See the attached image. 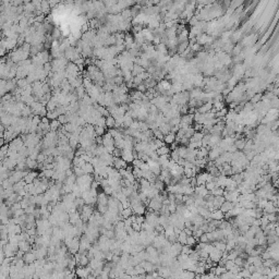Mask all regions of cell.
Instances as JSON below:
<instances>
[{"instance_id":"83f0119b","label":"cell","mask_w":279,"mask_h":279,"mask_svg":"<svg viewBox=\"0 0 279 279\" xmlns=\"http://www.w3.org/2000/svg\"><path fill=\"white\" fill-rule=\"evenodd\" d=\"M47 157H48V156L46 155V154H44V153H41V154L38 155V157H37V162L43 164V162H45V160L47 159Z\"/></svg>"},{"instance_id":"d4e9b609","label":"cell","mask_w":279,"mask_h":279,"mask_svg":"<svg viewBox=\"0 0 279 279\" xmlns=\"http://www.w3.org/2000/svg\"><path fill=\"white\" fill-rule=\"evenodd\" d=\"M205 187H206L207 190L210 192V191H213L214 189H215V187H217V184H216L215 181H208V182H206Z\"/></svg>"},{"instance_id":"603a6c76","label":"cell","mask_w":279,"mask_h":279,"mask_svg":"<svg viewBox=\"0 0 279 279\" xmlns=\"http://www.w3.org/2000/svg\"><path fill=\"white\" fill-rule=\"evenodd\" d=\"M73 171H74V174L76 177H82L85 174V171L83 170V168L81 167H76V166H73Z\"/></svg>"},{"instance_id":"9c48e42d","label":"cell","mask_w":279,"mask_h":279,"mask_svg":"<svg viewBox=\"0 0 279 279\" xmlns=\"http://www.w3.org/2000/svg\"><path fill=\"white\" fill-rule=\"evenodd\" d=\"M108 201H109V195H107L105 192L98 193V196H97V204L108 205Z\"/></svg>"},{"instance_id":"44dd1931","label":"cell","mask_w":279,"mask_h":279,"mask_svg":"<svg viewBox=\"0 0 279 279\" xmlns=\"http://www.w3.org/2000/svg\"><path fill=\"white\" fill-rule=\"evenodd\" d=\"M61 125L62 124L59 122V120L58 119H56V120H52L50 122V129H51V131H57L58 129H60L61 128Z\"/></svg>"},{"instance_id":"277c9868","label":"cell","mask_w":279,"mask_h":279,"mask_svg":"<svg viewBox=\"0 0 279 279\" xmlns=\"http://www.w3.org/2000/svg\"><path fill=\"white\" fill-rule=\"evenodd\" d=\"M23 260H24V262H25L26 264H32V263H34L37 258H36V255H35V253L33 251H29V252H25V253H24Z\"/></svg>"},{"instance_id":"4fadbf2b","label":"cell","mask_w":279,"mask_h":279,"mask_svg":"<svg viewBox=\"0 0 279 279\" xmlns=\"http://www.w3.org/2000/svg\"><path fill=\"white\" fill-rule=\"evenodd\" d=\"M156 153L158 154V156H162V155H169V154L171 153V148H170L169 146H167V144H166V145H164V146H162V147H159V148H157Z\"/></svg>"},{"instance_id":"f546056e","label":"cell","mask_w":279,"mask_h":279,"mask_svg":"<svg viewBox=\"0 0 279 279\" xmlns=\"http://www.w3.org/2000/svg\"><path fill=\"white\" fill-rule=\"evenodd\" d=\"M183 231L185 232L187 235H193V230H192L191 228H187V227H185V228L183 229Z\"/></svg>"},{"instance_id":"30bf717a","label":"cell","mask_w":279,"mask_h":279,"mask_svg":"<svg viewBox=\"0 0 279 279\" xmlns=\"http://www.w3.org/2000/svg\"><path fill=\"white\" fill-rule=\"evenodd\" d=\"M19 249L22 250L23 252H29V251H32V244L30 243L29 241L21 240V241L19 242Z\"/></svg>"},{"instance_id":"ba28073f","label":"cell","mask_w":279,"mask_h":279,"mask_svg":"<svg viewBox=\"0 0 279 279\" xmlns=\"http://www.w3.org/2000/svg\"><path fill=\"white\" fill-rule=\"evenodd\" d=\"M210 217H212V219H216V220H222V219L225 218V213L222 212L220 208L215 209V210L212 212V216Z\"/></svg>"},{"instance_id":"3957f363","label":"cell","mask_w":279,"mask_h":279,"mask_svg":"<svg viewBox=\"0 0 279 279\" xmlns=\"http://www.w3.org/2000/svg\"><path fill=\"white\" fill-rule=\"evenodd\" d=\"M114 167L116 169H122V168H127L128 167V162L124 160L122 157H116L114 156Z\"/></svg>"},{"instance_id":"d6986e66","label":"cell","mask_w":279,"mask_h":279,"mask_svg":"<svg viewBox=\"0 0 279 279\" xmlns=\"http://www.w3.org/2000/svg\"><path fill=\"white\" fill-rule=\"evenodd\" d=\"M132 172H133L134 177H135V179H137V181H139L140 179H142V178H143V170L141 168L133 167V170H132Z\"/></svg>"},{"instance_id":"52a82bcc","label":"cell","mask_w":279,"mask_h":279,"mask_svg":"<svg viewBox=\"0 0 279 279\" xmlns=\"http://www.w3.org/2000/svg\"><path fill=\"white\" fill-rule=\"evenodd\" d=\"M235 204L233 203V202H230V201H227L226 200L224 203H222V205L220 206V209H221L222 212L225 213H227V212H229V210H231L232 208H235Z\"/></svg>"},{"instance_id":"5b68a950","label":"cell","mask_w":279,"mask_h":279,"mask_svg":"<svg viewBox=\"0 0 279 279\" xmlns=\"http://www.w3.org/2000/svg\"><path fill=\"white\" fill-rule=\"evenodd\" d=\"M38 176H39V173H38L37 171H33V170H31L29 173L26 174V177L24 178V180H25V182L27 184L33 183V182H34V180L38 177Z\"/></svg>"},{"instance_id":"9a60e30c","label":"cell","mask_w":279,"mask_h":279,"mask_svg":"<svg viewBox=\"0 0 279 279\" xmlns=\"http://www.w3.org/2000/svg\"><path fill=\"white\" fill-rule=\"evenodd\" d=\"M26 164H27V166H29V168L31 169V170H35V169L38 168V162L37 160L30 158V157L26 158Z\"/></svg>"},{"instance_id":"7a4b0ae2","label":"cell","mask_w":279,"mask_h":279,"mask_svg":"<svg viewBox=\"0 0 279 279\" xmlns=\"http://www.w3.org/2000/svg\"><path fill=\"white\" fill-rule=\"evenodd\" d=\"M133 149H125L123 148V151H122V158L125 160V162H128V164H130V162H132L134 160V156H133V152H132Z\"/></svg>"},{"instance_id":"f1b7e54d","label":"cell","mask_w":279,"mask_h":279,"mask_svg":"<svg viewBox=\"0 0 279 279\" xmlns=\"http://www.w3.org/2000/svg\"><path fill=\"white\" fill-rule=\"evenodd\" d=\"M200 242H204V243H208V242H209V239H208V235H207V232H204L203 235H201V238H200Z\"/></svg>"},{"instance_id":"2e32d148","label":"cell","mask_w":279,"mask_h":279,"mask_svg":"<svg viewBox=\"0 0 279 279\" xmlns=\"http://www.w3.org/2000/svg\"><path fill=\"white\" fill-rule=\"evenodd\" d=\"M83 170L85 171V173L92 174L95 172V167L93 166L92 162H86L85 165H84V167H83Z\"/></svg>"},{"instance_id":"ac0fdd59","label":"cell","mask_w":279,"mask_h":279,"mask_svg":"<svg viewBox=\"0 0 279 279\" xmlns=\"http://www.w3.org/2000/svg\"><path fill=\"white\" fill-rule=\"evenodd\" d=\"M114 124H116V119H114L112 116H108L106 118V125H107L108 129H111V128H114Z\"/></svg>"},{"instance_id":"484cf974","label":"cell","mask_w":279,"mask_h":279,"mask_svg":"<svg viewBox=\"0 0 279 279\" xmlns=\"http://www.w3.org/2000/svg\"><path fill=\"white\" fill-rule=\"evenodd\" d=\"M210 108H212V105H210V104H205V106L201 107L200 109H199V111H200L201 114H206V112H208V111L210 110Z\"/></svg>"},{"instance_id":"7c38bea8","label":"cell","mask_w":279,"mask_h":279,"mask_svg":"<svg viewBox=\"0 0 279 279\" xmlns=\"http://www.w3.org/2000/svg\"><path fill=\"white\" fill-rule=\"evenodd\" d=\"M133 213L135 215H145L146 214V206L144 204H139L137 206H133Z\"/></svg>"},{"instance_id":"e0dca14e","label":"cell","mask_w":279,"mask_h":279,"mask_svg":"<svg viewBox=\"0 0 279 279\" xmlns=\"http://www.w3.org/2000/svg\"><path fill=\"white\" fill-rule=\"evenodd\" d=\"M213 245L216 247V249H218V250L220 251H226V247H227V242H224V241H213L212 242Z\"/></svg>"},{"instance_id":"4316f807","label":"cell","mask_w":279,"mask_h":279,"mask_svg":"<svg viewBox=\"0 0 279 279\" xmlns=\"http://www.w3.org/2000/svg\"><path fill=\"white\" fill-rule=\"evenodd\" d=\"M132 228H133L134 231L140 232L142 230V225H141V224H137V221H133L132 222Z\"/></svg>"},{"instance_id":"8992f818","label":"cell","mask_w":279,"mask_h":279,"mask_svg":"<svg viewBox=\"0 0 279 279\" xmlns=\"http://www.w3.org/2000/svg\"><path fill=\"white\" fill-rule=\"evenodd\" d=\"M81 219V214L78 210L74 213H70L69 214V222L71 225H75L76 222Z\"/></svg>"},{"instance_id":"7402d4cb","label":"cell","mask_w":279,"mask_h":279,"mask_svg":"<svg viewBox=\"0 0 279 279\" xmlns=\"http://www.w3.org/2000/svg\"><path fill=\"white\" fill-rule=\"evenodd\" d=\"M197 243H199V242L196 241V239H195V237H194L193 235H187V245H190V247H194Z\"/></svg>"},{"instance_id":"6da1fadb","label":"cell","mask_w":279,"mask_h":279,"mask_svg":"<svg viewBox=\"0 0 279 279\" xmlns=\"http://www.w3.org/2000/svg\"><path fill=\"white\" fill-rule=\"evenodd\" d=\"M222 251H220V250H218V249H214V250L209 253V258L212 261H214V262H216V263H218L219 261L221 260V257H222Z\"/></svg>"},{"instance_id":"8fae6325","label":"cell","mask_w":279,"mask_h":279,"mask_svg":"<svg viewBox=\"0 0 279 279\" xmlns=\"http://www.w3.org/2000/svg\"><path fill=\"white\" fill-rule=\"evenodd\" d=\"M226 201L225 196L224 195H218V196H215L214 201H213V204H214V208L218 209L220 208V206L222 205V203Z\"/></svg>"},{"instance_id":"5bb4252c","label":"cell","mask_w":279,"mask_h":279,"mask_svg":"<svg viewBox=\"0 0 279 279\" xmlns=\"http://www.w3.org/2000/svg\"><path fill=\"white\" fill-rule=\"evenodd\" d=\"M164 141H165V143L167 144V145H171L172 143L176 142V133H173V132L168 133L167 135H165Z\"/></svg>"},{"instance_id":"cb8c5ba5","label":"cell","mask_w":279,"mask_h":279,"mask_svg":"<svg viewBox=\"0 0 279 279\" xmlns=\"http://www.w3.org/2000/svg\"><path fill=\"white\" fill-rule=\"evenodd\" d=\"M95 132L97 135L99 137H103L105 133H106V128L104 127H99V125H95Z\"/></svg>"},{"instance_id":"ffe728a7","label":"cell","mask_w":279,"mask_h":279,"mask_svg":"<svg viewBox=\"0 0 279 279\" xmlns=\"http://www.w3.org/2000/svg\"><path fill=\"white\" fill-rule=\"evenodd\" d=\"M187 235L182 230V231L180 232V235H178V242L181 244H187Z\"/></svg>"}]
</instances>
